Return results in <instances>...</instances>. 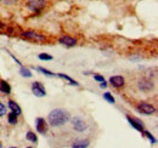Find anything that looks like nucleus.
I'll return each instance as SVG.
<instances>
[{"instance_id":"nucleus-10","label":"nucleus","mask_w":158,"mask_h":148,"mask_svg":"<svg viewBox=\"0 0 158 148\" xmlns=\"http://www.w3.org/2000/svg\"><path fill=\"white\" fill-rule=\"evenodd\" d=\"M110 83L114 88H122V86H124L125 80H124V78L122 75H113V76L110 78Z\"/></svg>"},{"instance_id":"nucleus-14","label":"nucleus","mask_w":158,"mask_h":148,"mask_svg":"<svg viewBox=\"0 0 158 148\" xmlns=\"http://www.w3.org/2000/svg\"><path fill=\"white\" fill-rule=\"evenodd\" d=\"M0 91L2 93H6V95H9V93L11 92V86H10V84L9 83H6V81H0Z\"/></svg>"},{"instance_id":"nucleus-12","label":"nucleus","mask_w":158,"mask_h":148,"mask_svg":"<svg viewBox=\"0 0 158 148\" xmlns=\"http://www.w3.org/2000/svg\"><path fill=\"white\" fill-rule=\"evenodd\" d=\"M90 145L89 140H84V138H80V140H77L73 145H72V148H88Z\"/></svg>"},{"instance_id":"nucleus-24","label":"nucleus","mask_w":158,"mask_h":148,"mask_svg":"<svg viewBox=\"0 0 158 148\" xmlns=\"http://www.w3.org/2000/svg\"><path fill=\"white\" fill-rule=\"evenodd\" d=\"M5 114H6V107L0 102V117H2Z\"/></svg>"},{"instance_id":"nucleus-17","label":"nucleus","mask_w":158,"mask_h":148,"mask_svg":"<svg viewBox=\"0 0 158 148\" xmlns=\"http://www.w3.org/2000/svg\"><path fill=\"white\" fill-rule=\"evenodd\" d=\"M20 74L22 76H24V78H31V76H32V72H31L28 68H26V67H21Z\"/></svg>"},{"instance_id":"nucleus-16","label":"nucleus","mask_w":158,"mask_h":148,"mask_svg":"<svg viewBox=\"0 0 158 148\" xmlns=\"http://www.w3.org/2000/svg\"><path fill=\"white\" fill-rule=\"evenodd\" d=\"M26 138H27L28 141H31V142H34V143L38 141V137H37V135H35L33 131H28L27 135H26Z\"/></svg>"},{"instance_id":"nucleus-20","label":"nucleus","mask_w":158,"mask_h":148,"mask_svg":"<svg viewBox=\"0 0 158 148\" xmlns=\"http://www.w3.org/2000/svg\"><path fill=\"white\" fill-rule=\"evenodd\" d=\"M38 69H39L40 72L43 74H45V75H48V76H55L56 74L52 73V72H50V71H48V69H45L44 67H38Z\"/></svg>"},{"instance_id":"nucleus-9","label":"nucleus","mask_w":158,"mask_h":148,"mask_svg":"<svg viewBox=\"0 0 158 148\" xmlns=\"http://www.w3.org/2000/svg\"><path fill=\"white\" fill-rule=\"evenodd\" d=\"M59 41H60V44H62V45H64V46H67V47H72V46H74V45L77 44V39L69 37V35H63V37H61Z\"/></svg>"},{"instance_id":"nucleus-25","label":"nucleus","mask_w":158,"mask_h":148,"mask_svg":"<svg viewBox=\"0 0 158 148\" xmlns=\"http://www.w3.org/2000/svg\"><path fill=\"white\" fill-rule=\"evenodd\" d=\"M17 0H0V2H2L4 5H12L15 4Z\"/></svg>"},{"instance_id":"nucleus-4","label":"nucleus","mask_w":158,"mask_h":148,"mask_svg":"<svg viewBox=\"0 0 158 148\" xmlns=\"http://www.w3.org/2000/svg\"><path fill=\"white\" fill-rule=\"evenodd\" d=\"M136 109H138L140 113L146 114V115H151V114H153V113L156 112L155 106H152V105H150V103H146V102H141V103H139L138 107H136Z\"/></svg>"},{"instance_id":"nucleus-1","label":"nucleus","mask_w":158,"mask_h":148,"mask_svg":"<svg viewBox=\"0 0 158 148\" xmlns=\"http://www.w3.org/2000/svg\"><path fill=\"white\" fill-rule=\"evenodd\" d=\"M69 119H71L69 113L67 111H64V109H60V108L51 111L48 115V121L54 128L64 125L66 123L69 121Z\"/></svg>"},{"instance_id":"nucleus-7","label":"nucleus","mask_w":158,"mask_h":148,"mask_svg":"<svg viewBox=\"0 0 158 148\" xmlns=\"http://www.w3.org/2000/svg\"><path fill=\"white\" fill-rule=\"evenodd\" d=\"M32 91H33V93H34L37 97H44V96L46 95L44 85L38 83V81H34V83L32 84Z\"/></svg>"},{"instance_id":"nucleus-19","label":"nucleus","mask_w":158,"mask_h":148,"mask_svg":"<svg viewBox=\"0 0 158 148\" xmlns=\"http://www.w3.org/2000/svg\"><path fill=\"white\" fill-rule=\"evenodd\" d=\"M103 98L108 102V103H114L116 101H114V97L111 95V92H105L103 93Z\"/></svg>"},{"instance_id":"nucleus-13","label":"nucleus","mask_w":158,"mask_h":148,"mask_svg":"<svg viewBox=\"0 0 158 148\" xmlns=\"http://www.w3.org/2000/svg\"><path fill=\"white\" fill-rule=\"evenodd\" d=\"M9 108L11 109V113H14V114H16V115H20L21 114V107L15 102V101H9Z\"/></svg>"},{"instance_id":"nucleus-2","label":"nucleus","mask_w":158,"mask_h":148,"mask_svg":"<svg viewBox=\"0 0 158 148\" xmlns=\"http://www.w3.org/2000/svg\"><path fill=\"white\" fill-rule=\"evenodd\" d=\"M21 35L29 40V41H33V43H44L46 40V38L44 35H41L40 33H37V32H32V31H27V32H22Z\"/></svg>"},{"instance_id":"nucleus-5","label":"nucleus","mask_w":158,"mask_h":148,"mask_svg":"<svg viewBox=\"0 0 158 148\" xmlns=\"http://www.w3.org/2000/svg\"><path fill=\"white\" fill-rule=\"evenodd\" d=\"M153 86H155L151 80H147V79H140L138 81V89L140 91H145V92L151 91L153 89Z\"/></svg>"},{"instance_id":"nucleus-28","label":"nucleus","mask_w":158,"mask_h":148,"mask_svg":"<svg viewBox=\"0 0 158 148\" xmlns=\"http://www.w3.org/2000/svg\"><path fill=\"white\" fill-rule=\"evenodd\" d=\"M11 148H16V147H11Z\"/></svg>"},{"instance_id":"nucleus-11","label":"nucleus","mask_w":158,"mask_h":148,"mask_svg":"<svg viewBox=\"0 0 158 148\" xmlns=\"http://www.w3.org/2000/svg\"><path fill=\"white\" fill-rule=\"evenodd\" d=\"M35 129L39 134H46L48 131V125L45 123V119L43 118H37L35 120Z\"/></svg>"},{"instance_id":"nucleus-6","label":"nucleus","mask_w":158,"mask_h":148,"mask_svg":"<svg viewBox=\"0 0 158 148\" xmlns=\"http://www.w3.org/2000/svg\"><path fill=\"white\" fill-rule=\"evenodd\" d=\"M72 124H73L74 130H77L78 132H83V131H85L88 129V124L79 117H76V118L72 119Z\"/></svg>"},{"instance_id":"nucleus-22","label":"nucleus","mask_w":158,"mask_h":148,"mask_svg":"<svg viewBox=\"0 0 158 148\" xmlns=\"http://www.w3.org/2000/svg\"><path fill=\"white\" fill-rule=\"evenodd\" d=\"M94 79H95L96 81H99L100 84H101V83H103V81H106V80H105V78H103L102 75H100V74H94Z\"/></svg>"},{"instance_id":"nucleus-8","label":"nucleus","mask_w":158,"mask_h":148,"mask_svg":"<svg viewBox=\"0 0 158 148\" xmlns=\"http://www.w3.org/2000/svg\"><path fill=\"white\" fill-rule=\"evenodd\" d=\"M127 119H128L129 124H130L135 130L141 131V132L143 131L145 126H143V123H142L141 120H139V119H136V118H131V117H129V115H127Z\"/></svg>"},{"instance_id":"nucleus-18","label":"nucleus","mask_w":158,"mask_h":148,"mask_svg":"<svg viewBox=\"0 0 158 148\" xmlns=\"http://www.w3.org/2000/svg\"><path fill=\"white\" fill-rule=\"evenodd\" d=\"M7 119H9V123H10L11 125H15V124L17 123V115L14 114V113H10V114L7 115Z\"/></svg>"},{"instance_id":"nucleus-27","label":"nucleus","mask_w":158,"mask_h":148,"mask_svg":"<svg viewBox=\"0 0 158 148\" xmlns=\"http://www.w3.org/2000/svg\"><path fill=\"white\" fill-rule=\"evenodd\" d=\"M1 147H2V145H1V142H0V148H1Z\"/></svg>"},{"instance_id":"nucleus-29","label":"nucleus","mask_w":158,"mask_h":148,"mask_svg":"<svg viewBox=\"0 0 158 148\" xmlns=\"http://www.w3.org/2000/svg\"><path fill=\"white\" fill-rule=\"evenodd\" d=\"M28 148H32V147H28Z\"/></svg>"},{"instance_id":"nucleus-3","label":"nucleus","mask_w":158,"mask_h":148,"mask_svg":"<svg viewBox=\"0 0 158 148\" xmlns=\"http://www.w3.org/2000/svg\"><path fill=\"white\" fill-rule=\"evenodd\" d=\"M46 5V0H28L27 7L33 12H40Z\"/></svg>"},{"instance_id":"nucleus-21","label":"nucleus","mask_w":158,"mask_h":148,"mask_svg":"<svg viewBox=\"0 0 158 148\" xmlns=\"http://www.w3.org/2000/svg\"><path fill=\"white\" fill-rule=\"evenodd\" d=\"M38 57H39V60H41V61H51L52 60V56L48 55V54H40Z\"/></svg>"},{"instance_id":"nucleus-26","label":"nucleus","mask_w":158,"mask_h":148,"mask_svg":"<svg viewBox=\"0 0 158 148\" xmlns=\"http://www.w3.org/2000/svg\"><path fill=\"white\" fill-rule=\"evenodd\" d=\"M100 86H101L102 89H106V88H107V83H106V81H103V83H101V84H100Z\"/></svg>"},{"instance_id":"nucleus-15","label":"nucleus","mask_w":158,"mask_h":148,"mask_svg":"<svg viewBox=\"0 0 158 148\" xmlns=\"http://www.w3.org/2000/svg\"><path fill=\"white\" fill-rule=\"evenodd\" d=\"M60 78H62V79H64V80H67L71 85H73V86H79V83L78 81H76L74 79H72L71 76H68V75H66V74H62V73H60V74H57Z\"/></svg>"},{"instance_id":"nucleus-23","label":"nucleus","mask_w":158,"mask_h":148,"mask_svg":"<svg viewBox=\"0 0 158 148\" xmlns=\"http://www.w3.org/2000/svg\"><path fill=\"white\" fill-rule=\"evenodd\" d=\"M143 132H145V135H146V136H147V137L150 138V141H151L152 143H156V138H155V137H153V136H152V135H151V134H150L148 131H146V130H143Z\"/></svg>"}]
</instances>
